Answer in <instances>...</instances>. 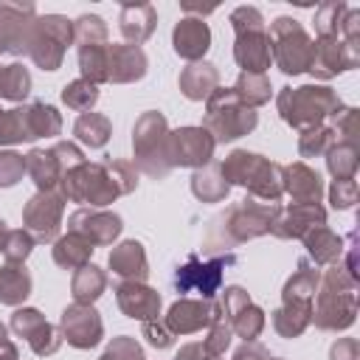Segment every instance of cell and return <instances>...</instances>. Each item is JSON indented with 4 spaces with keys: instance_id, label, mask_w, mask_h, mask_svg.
<instances>
[{
    "instance_id": "cell-60",
    "label": "cell",
    "mask_w": 360,
    "mask_h": 360,
    "mask_svg": "<svg viewBox=\"0 0 360 360\" xmlns=\"http://www.w3.org/2000/svg\"><path fill=\"white\" fill-rule=\"evenodd\" d=\"M6 340H8V338H6V326H3V323H0V346H3V343H6Z\"/></svg>"
},
{
    "instance_id": "cell-9",
    "label": "cell",
    "mask_w": 360,
    "mask_h": 360,
    "mask_svg": "<svg viewBox=\"0 0 360 360\" xmlns=\"http://www.w3.org/2000/svg\"><path fill=\"white\" fill-rule=\"evenodd\" d=\"M70 39H73V22L59 14H45V17L34 20L28 56L42 70H56L62 65L65 45H70Z\"/></svg>"
},
{
    "instance_id": "cell-56",
    "label": "cell",
    "mask_w": 360,
    "mask_h": 360,
    "mask_svg": "<svg viewBox=\"0 0 360 360\" xmlns=\"http://www.w3.org/2000/svg\"><path fill=\"white\" fill-rule=\"evenodd\" d=\"M233 360H281V357H273L267 349H262V346H256V343H245V346L233 354Z\"/></svg>"
},
{
    "instance_id": "cell-49",
    "label": "cell",
    "mask_w": 360,
    "mask_h": 360,
    "mask_svg": "<svg viewBox=\"0 0 360 360\" xmlns=\"http://www.w3.org/2000/svg\"><path fill=\"white\" fill-rule=\"evenodd\" d=\"M228 343H231V326H228V321L217 318V321L211 323V332H208V338L202 340V349H205V354H211V357H219V354H225Z\"/></svg>"
},
{
    "instance_id": "cell-31",
    "label": "cell",
    "mask_w": 360,
    "mask_h": 360,
    "mask_svg": "<svg viewBox=\"0 0 360 360\" xmlns=\"http://www.w3.org/2000/svg\"><path fill=\"white\" fill-rule=\"evenodd\" d=\"M31 292V276L22 264H6L0 267V304L17 307L20 301H25Z\"/></svg>"
},
{
    "instance_id": "cell-48",
    "label": "cell",
    "mask_w": 360,
    "mask_h": 360,
    "mask_svg": "<svg viewBox=\"0 0 360 360\" xmlns=\"http://www.w3.org/2000/svg\"><path fill=\"white\" fill-rule=\"evenodd\" d=\"M104 166L110 169V177H112V183L118 186L121 194H129V191L138 186V169H135V163H127V160H107Z\"/></svg>"
},
{
    "instance_id": "cell-12",
    "label": "cell",
    "mask_w": 360,
    "mask_h": 360,
    "mask_svg": "<svg viewBox=\"0 0 360 360\" xmlns=\"http://www.w3.org/2000/svg\"><path fill=\"white\" fill-rule=\"evenodd\" d=\"M231 262H233V256H219V259H211V262H200L191 253L188 262L183 267H177V276H174L177 292H200L202 298H211L222 284L225 264H231Z\"/></svg>"
},
{
    "instance_id": "cell-4",
    "label": "cell",
    "mask_w": 360,
    "mask_h": 360,
    "mask_svg": "<svg viewBox=\"0 0 360 360\" xmlns=\"http://www.w3.org/2000/svg\"><path fill=\"white\" fill-rule=\"evenodd\" d=\"M270 56L276 59V65L284 73H304L312 65V53H315V42L309 39V34L304 31V25L292 17H278L270 25Z\"/></svg>"
},
{
    "instance_id": "cell-21",
    "label": "cell",
    "mask_w": 360,
    "mask_h": 360,
    "mask_svg": "<svg viewBox=\"0 0 360 360\" xmlns=\"http://www.w3.org/2000/svg\"><path fill=\"white\" fill-rule=\"evenodd\" d=\"M233 56L239 62V68H245V73H264L270 68V37L264 28H250V31H239L236 34V45H233Z\"/></svg>"
},
{
    "instance_id": "cell-53",
    "label": "cell",
    "mask_w": 360,
    "mask_h": 360,
    "mask_svg": "<svg viewBox=\"0 0 360 360\" xmlns=\"http://www.w3.org/2000/svg\"><path fill=\"white\" fill-rule=\"evenodd\" d=\"M143 338H146L155 349H169L174 335L169 332V326H166L163 321H146V323H143Z\"/></svg>"
},
{
    "instance_id": "cell-44",
    "label": "cell",
    "mask_w": 360,
    "mask_h": 360,
    "mask_svg": "<svg viewBox=\"0 0 360 360\" xmlns=\"http://www.w3.org/2000/svg\"><path fill=\"white\" fill-rule=\"evenodd\" d=\"M62 101H65L70 110L84 112V110H90V107L98 101V87H96L93 82H87V79H76V82L65 84Z\"/></svg>"
},
{
    "instance_id": "cell-11",
    "label": "cell",
    "mask_w": 360,
    "mask_h": 360,
    "mask_svg": "<svg viewBox=\"0 0 360 360\" xmlns=\"http://www.w3.org/2000/svg\"><path fill=\"white\" fill-rule=\"evenodd\" d=\"M62 208H65V197L56 191H37L28 200L22 219H25V228H28L34 242H53L56 239L59 225H62Z\"/></svg>"
},
{
    "instance_id": "cell-57",
    "label": "cell",
    "mask_w": 360,
    "mask_h": 360,
    "mask_svg": "<svg viewBox=\"0 0 360 360\" xmlns=\"http://www.w3.org/2000/svg\"><path fill=\"white\" fill-rule=\"evenodd\" d=\"M174 360H219V357H211V354H205L202 343H186Z\"/></svg>"
},
{
    "instance_id": "cell-24",
    "label": "cell",
    "mask_w": 360,
    "mask_h": 360,
    "mask_svg": "<svg viewBox=\"0 0 360 360\" xmlns=\"http://www.w3.org/2000/svg\"><path fill=\"white\" fill-rule=\"evenodd\" d=\"M110 267L115 276H121L124 281H143L149 276V264H146V253H143V245L129 239V242H121L118 248H112L110 253Z\"/></svg>"
},
{
    "instance_id": "cell-58",
    "label": "cell",
    "mask_w": 360,
    "mask_h": 360,
    "mask_svg": "<svg viewBox=\"0 0 360 360\" xmlns=\"http://www.w3.org/2000/svg\"><path fill=\"white\" fill-rule=\"evenodd\" d=\"M0 360H17V349H14L11 340H6V343L0 346Z\"/></svg>"
},
{
    "instance_id": "cell-22",
    "label": "cell",
    "mask_w": 360,
    "mask_h": 360,
    "mask_svg": "<svg viewBox=\"0 0 360 360\" xmlns=\"http://www.w3.org/2000/svg\"><path fill=\"white\" fill-rule=\"evenodd\" d=\"M146 73V56L138 45H107V82H135Z\"/></svg>"
},
{
    "instance_id": "cell-3",
    "label": "cell",
    "mask_w": 360,
    "mask_h": 360,
    "mask_svg": "<svg viewBox=\"0 0 360 360\" xmlns=\"http://www.w3.org/2000/svg\"><path fill=\"white\" fill-rule=\"evenodd\" d=\"M205 129L214 138V143H225V141H236L242 135H248L256 127V112L250 107H245L233 87L231 90H214L208 96L205 104Z\"/></svg>"
},
{
    "instance_id": "cell-51",
    "label": "cell",
    "mask_w": 360,
    "mask_h": 360,
    "mask_svg": "<svg viewBox=\"0 0 360 360\" xmlns=\"http://www.w3.org/2000/svg\"><path fill=\"white\" fill-rule=\"evenodd\" d=\"M101 360H143V354H141V346L124 335V338L112 340V346L101 354Z\"/></svg>"
},
{
    "instance_id": "cell-19",
    "label": "cell",
    "mask_w": 360,
    "mask_h": 360,
    "mask_svg": "<svg viewBox=\"0 0 360 360\" xmlns=\"http://www.w3.org/2000/svg\"><path fill=\"white\" fill-rule=\"evenodd\" d=\"M11 329H14L17 335H22V338L31 343L34 354H39V357L53 354V352L59 349V343H62L56 326H51L37 309H17V312L11 315Z\"/></svg>"
},
{
    "instance_id": "cell-29",
    "label": "cell",
    "mask_w": 360,
    "mask_h": 360,
    "mask_svg": "<svg viewBox=\"0 0 360 360\" xmlns=\"http://www.w3.org/2000/svg\"><path fill=\"white\" fill-rule=\"evenodd\" d=\"M22 115H25L28 141L42 138V135H59V129H62V118H59V112H56L51 104L34 101V104L22 107Z\"/></svg>"
},
{
    "instance_id": "cell-39",
    "label": "cell",
    "mask_w": 360,
    "mask_h": 360,
    "mask_svg": "<svg viewBox=\"0 0 360 360\" xmlns=\"http://www.w3.org/2000/svg\"><path fill=\"white\" fill-rule=\"evenodd\" d=\"M326 155H329L326 163H329V172L335 174V180H354V172H357V146L352 141H338Z\"/></svg>"
},
{
    "instance_id": "cell-28",
    "label": "cell",
    "mask_w": 360,
    "mask_h": 360,
    "mask_svg": "<svg viewBox=\"0 0 360 360\" xmlns=\"http://www.w3.org/2000/svg\"><path fill=\"white\" fill-rule=\"evenodd\" d=\"M318 284H321V273L315 267H309L307 259L298 262V270L292 273V278L284 284V304H312L315 292H318Z\"/></svg>"
},
{
    "instance_id": "cell-47",
    "label": "cell",
    "mask_w": 360,
    "mask_h": 360,
    "mask_svg": "<svg viewBox=\"0 0 360 360\" xmlns=\"http://www.w3.org/2000/svg\"><path fill=\"white\" fill-rule=\"evenodd\" d=\"M31 248H34V239H31L28 231H8L6 245H3V256L11 264H22L25 256L31 253Z\"/></svg>"
},
{
    "instance_id": "cell-37",
    "label": "cell",
    "mask_w": 360,
    "mask_h": 360,
    "mask_svg": "<svg viewBox=\"0 0 360 360\" xmlns=\"http://www.w3.org/2000/svg\"><path fill=\"white\" fill-rule=\"evenodd\" d=\"M70 287H73V298H76V304H93V301L104 292V287H107V276H104L98 267L84 264V267L76 270Z\"/></svg>"
},
{
    "instance_id": "cell-45",
    "label": "cell",
    "mask_w": 360,
    "mask_h": 360,
    "mask_svg": "<svg viewBox=\"0 0 360 360\" xmlns=\"http://www.w3.org/2000/svg\"><path fill=\"white\" fill-rule=\"evenodd\" d=\"M20 141H28L22 107L0 110V143H20Z\"/></svg>"
},
{
    "instance_id": "cell-54",
    "label": "cell",
    "mask_w": 360,
    "mask_h": 360,
    "mask_svg": "<svg viewBox=\"0 0 360 360\" xmlns=\"http://www.w3.org/2000/svg\"><path fill=\"white\" fill-rule=\"evenodd\" d=\"M357 200V183L354 180H335L332 186V205L335 208H349Z\"/></svg>"
},
{
    "instance_id": "cell-34",
    "label": "cell",
    "mask_w": 360,
    "mask_h": 360,
    "mask_svg": "<svg viewBox=\"0 0 360 360\" xmlns=\"http://www.w3.org/2000/svg\"><path fill=\"white\" fill-rule=\"evenodd\" d=\"M110 118L101 115V112H82L76 127H73V135L87 143L90 149H101L107 141H110Z\"/></svg>"
},
{
    "instance_id": "cell-17",
    "label": "cell",
    "mask_w": 360,
    "mask_h": 360,
    "mask_svg": "<svg viewBox=\"0 0 360 360\" xmlns=\"http://www.w3.org/2000/svg\"><path fill=\"white\" fill-rule=\"evenodd\" d=\"M68 231L79 233L82 239H87L93 248L96 245H110L118 233H121V217L112 211H98V208H82L68 219Z\"/></svg>"
},
{
    "instance_id": "cell-50",
    "label": "cell",
    "mask_w": 360,
    "mask_h": 360,
    "mask_svg": "<svg viewBox=\"0 0 360 360\" xmlns=\"http://www.w3.org/2000/svg\"><path fill=\"white\" fill-rule=\"evenodd\" d=\"M25 174V158L17 152H0V186H14Z\"/></svg>"
},
{
    "instance_id": "cell-33",
    "label": "cell",
    "mask_w": 360,
    "mask_h": 360,
    "mask_svg": "<svg viewBox=\"0 0 360 360\" xmlns=\"http://www.w3.org/2000/svg\"><path fill=\"white\" fill-rule=\"evenodd\" d=\"M309 321H312V304H281V309L273 312V326L284 338H298Z\"/></svg>"
},
{
    "instance_id": "cell-7",
    "label": "cell",
    "mask_w": 360,
    "mask_h": 360,
    "mask_svg": "<svg viewBox=\"0 0 360 360\" xmlns=\"http://www.w3.org/2000/svg\"><path fill=\"white\" fill-rule=\"evenodd\" d=\"M278 211H281L278 202H264V200H256V197H245L239 205L228 208L219 217L225 245L245 242V239L267 233L273 228V219L278 217Z\"/></svg>"
},
{
    "instance_id": "cell-14",
    "label": "cell",
    "mask_w": 360,
    "mask_h": 360,
    "mask_svg": "<svg viewBox=\"0 0 360 360\" xmlns=\"http://www.w3.org/2000/svg\"><path fill=\"white\" fill-rule=\"evenodd\" d=\"M217 318H222V309L211 298H202V301L180 298L177 304H172L163 323L169 326L172 335H188V332H200L202 326H211Z\"/></svg>"
},
{
    "instance_id": "cell-10",
    "label": "cell",
    "mask_w": 360,
    "mask_h": 360,
    "mask_svg": "<svg viewBox=\"0 0 360 360\" xmlns=\"http://www.w3.org/2000/svg\"><path fill=\"white\" fill-rule=\"evenodd\" d=\"M214 138L205 127H183L169 132L166 138V155L172 166H194L202 169L214 155Z\"/></svg>"
},
{
    "instance_id": "cell-1",
    "label": "cell",
    "mask_w": 360,
    "mask_h": 360,
    "mask_svg": "<svg viewBox=\"0 0 360 360\" xmlns=\"http://www.w3.org/2000/svg\"><path fill=\"white\" fill-rule=\"evenodd\" d=\"M354 278L346 273V267L332 264L321 276V290H318V304L312 309L315 326L318 329H346L354 321L357 312V298H354Z\"/></svg>"
},
{
    "instance_id": "cell-52",
    "label": "cell",
    "mask_w": 360,
    "mask_h": 360,
    "mask_svg": "<svg viewBox=\"0 0 360 360\" xmlns=\"http://www.w3.org/2000/svg\"><path fill=\"white\" fill-rule=\"evenodd\" d=\"M231 25H233V31L239 34V31H250V28H264V20H262L259 8H253V6H239L236 11H231Z\"/></svg>"
},
{
    "instance_id": "cell-8",
    "label": "cell",
    "mask_w": 360,
    "mask_h": 360,
    "mask_svg": "<svg viewBox=\"0 0 360 360\" xmlns=\"http://www.w3.org/2000/svg\"><path fill=\"white\" fill-rule=\"evenodd\" d=\"M79 163H84V155L70 141H59L51 149H31L25 155V172L31 174L39 191H53L62 183L65 172Z\"/></svg>"
},
{
    "instance_id": "cell-35",
    "label": "cell",
    "mask_w": 360,
    "mask_h": 360,
    "mask_svg": "<svg viewBox=\"0 0 360 360\" xmlns=\"http://www.w3.org/2000/svg\"><path fill=\"white\" fill-rule=\"evenodd\" d=\"M191 191H194V197H200V200H205V202H219V200H225L228 183H225L219 166L197 169L194 177H191Z\"/></svg>"
},
{
    "instance_id": "cell-6",
    "label": "cell",
    "mask_w": 360,
    "mask_h": 360,
    "mask_svg": "<svg viewBox=\"0 0 360 360\" xmlns=\"http://www.w3.org/2000/svg\"><path fill=\"white\" fill-rule=\"evenodd\" d=\"M59 194L65 200H73V202H90V205H107L112 202L121 191L118 186L112 183L110 177V169L104 163H79L73 169L65 172L62 183H59Z\"/></svg>"
},
{
    "instance_id": "cell-38",
    "label": "cell",
    "mask_w": 360,
    "mask_h": 360,
    "mask_svg": "<svg viewBox=\"0 0 360 360\" xmlns=\"http://www.w3.org/2000/svg\"><path fill=\"white\" fill-rule=\"evenodd\" d=\"M236 98L245 104V107H259L264 101H270V82L264 73H242L236 87H233Z\"/></svg>"
},
{
    "instance_id": "cell-16",
    "label": "cell",
    "mask_w": 360,
    "mask_h": 360,
    "mask_svg": "<svg viewBox=\"0 0 360 360\" xmlns=\"http://www.w3.org/2000/svg\"><path fill=\"white\" fill-rule=\"evenodd\" d=\"M357 65V48L338 39V37H318L315 42V53H312V65L309 73L321 76V79H332L349 68Z\"/></svg>"
},
{
    "instance_id": "cell-2",
    "label": "cell",
    "mask_w": 360,
    "mask_h": 360,
    "mask_svg": "<svg viewBox=\"0 0 360 360\" xmlns=\"http://www.w3.org/2000/svg\"><path fill=\"white\" fill-rule=\"evenodd\" d=\"M340 110V98L321 84H304V87H284L278 93V112L281 118L295 129H312L326 115H335Z\"/></svg>"
},
{
    "instance_id": "cell-55",
    "label": "cell",
    "mask_w": 360,
    "mask_h": 360,
    "mask_svg": "<svg viewBox=\"0 0 360 360\" xmlns=\"http://www.w3.org/2000/svg\"><path fill=\"white\" fill-rule=\"evenodd\" d=\"M332 360H360V349H357V340L354 338H340L332 352H329Z\"/></svg>"
},
{
    "instance_id": "cell-26",
    "label": "cell",
    "mask_w": 360,
    "mask_h": 360,
    "mask_svg": "<svg viewBox=\"0 0 360 360\" xmlns=\"http://www.w3.org/2000/svg\"><path fill=\"white\" fill-rule=\"evenodd\" d=\"M217 82H219V73L214 65L208 62H194L188 65L183 73H180V90L186 98L191 101H200V98H208L214 90H217Z\"/></svg>"
},
{
    "instance_id": "cell-18",
    "label": "cell",
    "mask_w": 360,
    "mask_h": 360,
    "mask_svg": "<svg viewBox=\"0 0 360 360\" xmlns=\"http://www.w3.org/2000/svg\"><path fill=\"white\" fill-rule=\"evenodd\" d=\"M326 222V211L318 202H292L290 208H281L273 219V233L281 239H304L312 228Z\"/></svg>"
},
{
    "instance_id": "cell-46",
    "label": "cell",
    "mask_w": 360,
    "mask_h": 360,
    "mask_svg": "<svg viewBox=\"0 0 360 360\" xmlns=\"http://www.w3.org/2000/svg\"><path fill=\"white\" fill-rule=\"evenodd\" d=\"M349 8L343 3H323L315 14V25H318V37H338L340 25H343V14Z\"/></svg>"
},
{
    "instance_id": "cell-42",
    "label": "cell",
    "mask_w": 360,
    "mask_h": 360,
    "mask_svg": "<svg viewBox=\"0 0 360 360\" xmlns=\"http://www.w3.org/2000/svg\"><path fill=\"white\" fill-rule=\"evenodd\" d=\"M335 143H338L335 129L318 124V127H312V129H304V135H301V141H298V152H301V158H315V155L329 152Z\"/></svg>"
},
{
    "instance_id": "cell-40",
    "label": "cell",
    "mask_w": 360,
    "mask_h": 360,
    "mask_svg": "<svg viewBox=\"0 0 360 360\" xmlns=\"http://www.w3.org/2000/svg\"><path fill=\"white\" fill-rule=\"evenodd\" d=\"M79 65H82V79L93 82L96 87L101 82H107V45L79 48Z\"/></svg>"
},
{
    "instance_id": "cell-41",
    "label": "cell",
    "mask_w": 360,
    "mask_h": 360,
    "mask_svg": "<svg viewBox=\"0 0 360 360\" xmlns=\"http://www.w3.org/2000/svg\"><path fill=\"white\" fill-rule=\"evenodd\" d=\"M31 90V76L22 65H6L0 68V96L11 98V101H22Z\"/></svg>"
},
{
    "instance_id": "cell-25",
    "label": "cell",
    "mask_w": 360,
    "mask_h": 360,
    "mask_svg": "<svg viewBox=\"0 0 360 360\" xmlns=\"http://www.w3.org/2000/svg\"><path fill=\"white\" fill-rule=\"evenodd\" d=\"M284 191H290L295 202H318L323 194L318 172H312L307 163H292L284 169Z\"/></svg>"
},
{
    "instance_id": "cell-30",
    "label": "cell",
    "mask_w": 360,
    "mask_h": 360,
    "mask_svg": "<svg viewBox=\"0 0 360 360\" xmlns=\"http://www.w3.org/2000/svg\"><path fill=\"white\" fill-rule=\"evenodd\" d=\"M90 253H93V245L87 239H82L79 233H70V231H68V236L53 242V262L65 270L84 267L90 262Z\"/></svg>"
},
{
    "instance_id": "cell-59",
    "label": "cell",
    "mask_w": 360,
    "mask_h": 360,
    "mask_svg": "<svg viewBox=\"0 0 360 360\" xmlns=\"http://www.w3.org/2000/svg\"><path fill=\"white\" fill-rule=\"evenodd\" d=\"M6 236H8V231H6V222L0 219V250H3V245H6Z\"/></svg>"
},
{
    "instance_id": "cell-20",
    "label": "cell",
    "mask_w": 360,
    "mask_h": 360,
    "mask_svg": "<svg viewBox=\"0 0 360 360\" xmlns=\"http://www.w3.org/2000/svg\"><path fill=\"white\" fill-rule=\"evenodd\" d=\"M115 298H118V307L124 309V315L129 318H138V321H158V312H160V295L146 287L143 281H121L115 287Z\"/></svg>"
},
{
    "instance_id": "cell-5",
    "label": "cell",
    "mask_w": 360,
    "mask_h": 360,
    "mask_svg": "<svg viewBox=\"0 0 360 360\" xmlns=\"http://www.w3.org/2000/svg\"><path fill=\"white\" fill-rule=\"evenodd\" d=\"M166 138H169V127L160 112H143L138 118L135 132H132L135 163L149 177H166L172 169L169 155H166Z\"/></svg>"
},
{
    "instance_id": "cell-27",
    "label": "cell",
    "mask_w": 360,
    "mask_h": 360,
    "mask_svg": "<svg viewBox=\"0 0 360 360\" xmlns=\"http://www.w3.org/2000/svg\"><path fill=\"white\" fill-rule=\"evenodd\" d=\"M155 31V8L149 3H129V6H121V34L141 45L143 39H149V34Z\"/></svg>"
},
{
    "instance_id": "cell-32",
    "label": "cell",
    "mask_w": 360,
    "mask_h": 360,
    "mask_svg": "<svg viewBox=\"0 0 360 360\" xmlns=\"http://www.w3.org/2000/svg\"><path fill=\"white\" fill-rule=\"evenodd\" d=\"M304 242H307V248H309V256L318 262V264H335L338 259H340V236H335L326 225H318V228H312L307 236H304Z\"/></svg>"
},
{
    "instance_id": "cell-43",
    "label": "cell",
    "mask_w": 360,
    "mask_h": 360,
    "mask_svg": "<svg viewBox=\"0 0 360 360\" xmlns=\"http://www.w3.org/2000/svg\"><path fill=\"white\" fill-rule=\"evenodd\" d=\"M73 39L79 42V48L84 45H107V25L101 17L96 14H84L73 22Z\"/></svg>"
},
{
    "instance_id": "cell-36",
    "label": "cell",
    "mask_w": 360,
    "mask_h": 360,
    "mask_svg": "<svg viewBox=\"0 0 360 360\" xmlns=\"http://www.w3.org/2000/svg\"><path fill=\"white\" fill-rule=\"evenodd\" d=\"M259 160H262V155L236 149V152H231V155L219 163V172H222V177H225L228 186H231V183H236V186H248V180H250V174L256 172Z\"/></svg>"
},
{
    "instance_id": "cell-13",
    "label": "cell",
    "mask_w": 360,
    "mask_h": 360,
    "mask_svg": "<svg viewBox=\"0 0 360 360\" xmlns=\"http://www.w3.org/2000/svg\"><path fill=\"white\" fill-rule=\"evenodd\" d=\"M59 326H62V338L70 346H76V349H90L104 335V326H101L98 312L90 304H76V301L62 312Z\"/></svg>"
},
{
    "instance_id": "cell-23",
    "label": "cell",
    "mask_w": 360,
    "mask_h": 360,
    "mask_svg": "<svg viewBox=\"0 0 360 360\" xmlns=\"http://www.w3.org/2000/svg\"><path fill=\"white\" fill-rule=\"evenodd\" d=\"M172 42H174V51L188 59V62H197L208 45H211V31L202 20L197 17H183L177 25H174V34H172Z\"/></svg>"
},
{
    "instance_id": "cell-15",
    "label": "cell",
    "mask_w": 360,
    "mask_h": 360,
    "mask_svg": "<svg viewBox=\"0 0 360 360\" xmlns=\"http://www.w3.org/2000/svg\"><path fill=\"white\" fill-rule=\"evenodd\" d=\"M222 304H225V321H228L231 332H236L245 340L259 338V332L264 326V312L250 301V295L242 287H228Z\"/></svg>"
}]
</instances>
